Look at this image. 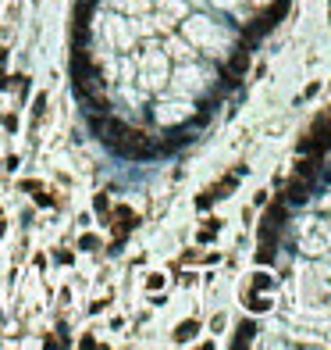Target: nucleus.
Masks as SVG:
<instances>
[{
  "label": "nucleus",
  "mask_w": 331,
  "mask_h": 350,
  "mask_svg": "<svg viewBox=\"0 0 331 350\" xmlns=\"http://www.w3.org/2000/svg\"><path fill=\"white\" fill-rule=\"evenodd\" d=\"M228 68L239 75V79H246V72H250V50H242V47H239V50L228 57Z\"/></svg>",
  "instance_id": "6e6552de"
},
{
  "label": "nucleus",
  "mask_w": 331,
  "mask_h": 350,
  "mask_svg": "<svg viewBox=\"0 0 331 350\" xmlns=\"http://www.w3.org/2000/svg\"><path fill=\"white\" fill-rule=\"evenodd\" d=\"M288 4H292V0H271V4L264 8V15H267V18H271V22L278 25V22H281V18L288 15Z\"/></svg>",
  "instance_id": "9b49d317"
},
{
  "label": "nucleus",
  "mask_w": 331,
  "mask_h": 350,
  "mask_svg": "<svg viewBox=\"0 0 331 350\" xmlns=\"http://www.w3.org/2000/svg\"><path fill=\"white\" fill-rule=\"evenodd\" d=\"M327 150H331V122H327V114H320V118H313V125L299 136L296 154H310V158H320L324 161Z\"/></svg>",
  "instance_id": "f257e3e1"
},
{
  "label": "nucleus",
  "mask_w": 331,
  "mask_h": 350,
  "mask_svg": "<svg viewBox=\"0 0 331 350\" xmlns=\"http://www.w3.org/2000/svg\"><path fill=\"white\" fill-rule=\"evenodd\" d=\"M15 90H18V100L29 97V75H15Z\"/></svg>",
  "instance_id": "aec40b11"
},
{
  "label": "nucleus",
  "mask_w": 331,
  "mask_h": 350,
  "mask_svg": "<svg viewBox=\"0 0 331 350\" xmlns=\"http://www.w3.org/2000/svg\"><path fill=\"white\" fill-rule=\"evenodd\" d=\"M253 204H257V207H264V204H267V189H260V193H257V197H253Z\"/></svg>",
  "instance_id": "c85d7f7f"
},
{
  "label": "nucleus",
  "mask_w": 331,
  "mask_h": 350,
  "mask_svg": "<svg viewBox=\"0 0 331 350\" xmlns=\"http://www.w3.org/2000/svg\"><path fill=\"white\" fill-rule=\"evenodd\" d=\"M217 232H221V218H206V225L196 232V240L206 247V243H214V240H217Z\"/></svg>",
  "instance_id": "9d476101"
},
{
  "label": "nucleus",
  "mask_w": 331,
  "mask_h": 350,
  "mask_svg": "<svg viewBox=\"0 0 331 350\" xmlns=\"http://www.w3.org/2000/svg\"><path fill=\"white\" fill-rule=\"evenodd\" d=\"M327 15H331V0H327Z\"/></svg>",
  "instance_id": "7c9ffc66"
},
{
  "label": "nucleus",
  "mask_w": 331,
  "mask_h": 350,
  "mask_svg": "<svg viewBox=\"0 0 331 350\" xmlns=\"http://www.w3.org/2000/svg\"><path fill=\"white\" fill-rule=\"evenodd\" d=\"M274 257H278V250H274V243H260V250H257V264H274Z\"/></svg>",
  "instance_id": "dca6fc26"
},
{
  "label": "nucleus",
  "mask_w": 331,
  "mask_h": 350,
  "mask_svg": "<svg viewBox=\"0 0 331 350\" xmlns=\"http://www.w3.org/2000/svg\"><path fill=\"white\" fill-rule=\"evenodd\" d=\"M93 207H96V215L107 222L111 218V200H107V193H96V197H93Z\"/></svg>",
  "instance_id": "a211bd4d"
},
{
  "label": "nucleus",
  "mask_w": 331,
  "mask_h": 350,
  "mask_svg": "<svg viewBox=\"0 0 331 350\" xmlns=\"http://www.w3.org/2000/svg\"><path fill=\"white\" fill-rule=\"evenodd\" d=\"M107 225L114 229V236H118V240H129V232L139 225V215H136L129 204H118V207H111V218H107Z\"/></svg>",
  "instance_id": "f03ea898"
},
{
  "label": "nucleus",
  "mask_w": 331,
  "mask_h": 350,
  "mask_svg": "<svg viewBox=\"0 0 331 350\" xmlns=\"http://www.w3.org/2000/svg\"><path fill=\"white\" fill-rule=\"evenodd\" d=\"M317 93H320V83H310V86L303 90V97H299V100H313Z\"/></svg>",
  "instance_id": "5701e85b"
},
{
  "label": "nucleus",
  "mask_w": 331,
  "mask_h": 350,
  "mask_svg": "<svg viewBox=\"0 0 331 350\" xmlns=\"http://www.w3.org/2000/svg\"><path fill=\"white\" fill-rule=\"evenodd\" d=\"M103 243H100V236H96V232H82V236H78V250H86V254H96Z\"/></svg>",
  "instance_id": "ddd939ff"
},
{
  "label": "nucleus",
  "mask_w": 331,
  "mask_h": 350,
  "mask_svg": "<svg viewBox=\"0 0 331 350\" xmlns=\"http://www.w3.org/2000/svg\"><path fill=\"white\" fill-rule=\"evenodd\" d=\"M107 304H111V297H103V300H93V304H89V311H93V315H100V311H103Z\"/></svg>",
  "instance_id": "bb28decb"
},
{
  "label": "nucleus",
  "mask_w": 331,
  "mask_h": 350,
  "mask_svg": "<svg viewBox=\"0 0 331 350\" xmlns=\"http://www.w3.org/2000/svg\"><path fill=\"white\" fill-rule=\"evenodd\" d=\"M264 222L281 229V225L288 222V200H285V197H274V204H267V215H264Z\"/></svg>",
  "instance_id": "20e7f679"
},
{
  "label": "nucleus",
  "mask_w": 331,
  "mask_h": 350,
  "mask_svg": "<svg viewBox=\"0 0 331 350\" xmlns=\"http://www.w3.org/2000/svg\"><path fill=\"white\" fill-rule=\"evenodd\" d=\"M32 200H36L39 207H54V204H57V197H54V193H50L47 186H39V189L32 193Z\"/></svg>",
  "instance_id": "f3484780"
},
{
  "label": "nucleus",
  "mask_w": 331,
  "mask_h": 350,
  "mask_svg": "<svg viewBox=\"0 0 331 350\" xmlns=\"http://www.w3.org/2000/svg\"><path fill=\"white\" fill-rule=\"evenodd\" d=\"M54 257H57V264H71V261H75V254H71V250H57Z\"/></svg>",
  "instance_id": "a878e982"
},
{
  "label": "nucleus",
  "mask_w": 331,
  "mask_h": 350,
  "mask_svg": "<svg viewBox=\"0 0 331 350\" xmlns=\"http://www.w3.org/2000/svg\"><path fill=\"white\" fill-rule=\"evenodd\" d=\"M199 329H203V325H199V318H189V322H182V325L175 329V336H171V339H175V343H192V339L199 336Z\"/></svg>",
  "instance_id": "423d86ee"
},
{
  "label": "nucleus",
  "mask_w": 331,
  "mask_h": 350,
  "mask_svg": "<svg viewBox=\"0 0 331 350\" xmlns=\"http://www.w3.org/2000/svg\"><path fill=\"white\" fill-rule=\"evenodd\" d=\"M239 179H242V175H239V172L232 168L228 175H221V179L214 182V193H217V200H225V197H232V193L239 189Z\"/></svg>",
  "instance_id": "39448f33"
},
{
  "label": "nucleus",
  "mask_w": 331,
  "mask_h": 350,
  "mask_svg": "<svg viewBox=\"0 0 331 350\" xmlns=\"http://www.w3.org/2000/svg\"><path fill=\"white\" fill-rule=\"evenodd\" d=\"M39 186H43V182H36V179H22V189H25V193H36Z\"/></svg>",
  "instance_id": "cd10ccee"
},
{
  "label": "nucleus",
  "mask_w": 331,
  "mask_h": 350,
  "mask_svg": "<svg viewBox=\"0 0 331 350\" xmlns=\"http://www.w3.org/2000/svg\"><path fill=\"white\" fill-rule=\"evenodd\" d=\"M192 261H199V254H196V250H185V254L178 257V264H175V268H182V264H192Z\"/></svg>",
  "instance_id": "b1692460"
},
{
  "label": "nucleus",
  "mask_w": 331,
  "mask_h": 350,
  "mask_svg": "<svg viewBox=\"0 0 331 350\" xmlns=\"http://www.w3.org/2000/svg\"><path fill=\"white\" fill-rule=\"evenodd\" d=\"M164 286V275H160V271H150V275H146V290H160Z\"/></svg>",
  "instance_id": "412c9836"
},
{
  "label": "nucleus",
  "mask_w": 331,
  "mask_h": 350,
  "mask_svg": "<svg viewBox=\"0 0 331 350\" xmlns=\"http://www.w3.org/2000/svg\"><path fill=\"white\" fill-rule=\"evenodd\" d=\"M0 122H4L8 132H18V114H8V118H0Z\"/></svg>",
  "instance_id": "393cba45"
},
{
  "label": "nucleus",
  "mask_w": 331,
  "mask_h": 350,
  "mask_svg": "<svg viewBox=\"0 0 331 350\" xmlns=\"http://www.w3.org/2000/svg\"><path fill=\"white\" fill-rule=\"evenodd\" d=\"M196 111H210L214 114V97H199L196 100Z\"/></svg>",
  "instance_id": "4be33fe9"
},
{
  "label": "nucleus",
  "mask_w": 331,
  "mask_h": 350,
  "mask_svg": "<svg viewBox=\"0 0 331 350\" xmlns=\"http://www.w3.org/2000/svg\"><path fill=\"white\" fill-rule=\"evenodd\" d=\"M214 200H217V193H214V186H210V189H203L199 197H196V207H199V211H210Z\"/></svg>",
  "instance_id": "6ab92c4d"
},
{
  "label": "nucleus",
  "mask_w": 331,
  "mask_h": 350,
  "mask_svg": "<svg viewBox=\"0 0 331 350\" xmlns=\"http://www.w3.org/2000/svg\"><path fill=\"white\" fill-rule=\"evenodd\" d=\"M253 336H257V322H253V318H246V322L235 329V339H232V346H246V343H253Z\"/></svg>",
  "instance_id": "1a4fd4ad"
},
{
  "label": "nucleus",
  "mask_w": 331,
  "mask_h": 350,
  "mask_svg": "<svg viewBox=\"0 0 331 350\" xmlns=\"http://www.w3.org/2000/svg\"><path fill=\"white\" fill-rule=\"evenodd\" d=\"M246 307H250V311H253V315H267V311H271L274 304H271L267 297H260L257 290H246Z\"/></svg>",
  "instance_id": "0eeeda50"
},
{
  "label": "nucleus",
  "mask_w": 331,
  "mask_h": 350,
  "mask_svg": "<svg viewBox=\"0 0 331 350\" xmlns=\"http://www.w3.org/2000/svg\"><path fill=\"white\" fill-rule=\"evenodd\" d=\"M281 197L288 200V207H292V204H306V200L313 197V179H306V175H296L292 182L285 186V193H281Z\"/></svg>",
  "instance_id": "7ed1b4c3"
},
{
  "label": "nucleus",
  "mask_w": 331,
  "mask_h": 350,
  "mask_svg": "<svg viewBox=\"0 0 331 350\" xmlns=\"http://www.w3.org/2000/svg\"><path fill=\"white\" fill-rule=\"evenodd\" d=\"M43 114H47V93H36V100H32V129L39 125Z\"/></svg>",
  "instance_id": "2eb2a0df"
},
{
  "label": "nucleus",
  "mask_w": 331,
  "mask_h": 350,
  "mask_svg": "<svg viewBox=\"0 0 331 350\" xmlns=\"http://www.w3.org/2000/svg\"><path fill=\"white\" fill-rule=\"evenodd\" d=\"M250 279H253V283H250V290H257V293H267V290L274 286V275H271V271H253Z\"/></svg>",
  "instance_id": "f8f14e48"
},
{
  "label": "nucleus",
  "mask_w": 331,
  "mask_h": 350,
  "mask_svg": "<svg viewBox=\"0 0 331 350\" xmlns=\"http://www.w3.org/2000/svg\"><path fill=\"white\" fill-rule=\"evenodd\" d=\"M217 79H221L228 90H239V83H242V79H239V75H235L228 64H217Z\"/></svg>",
  "instance_id": "4468645a"
},
{
  "label": "nucleus",
  "mask_w": 331,
  "mask_h": 350,
  "mask_svg": "<svg viewBox=\"0 0 331 350\" xmlns=\"http://www.w3.org/2000/svg\"><path fill=\"white\" fill-rule=\"evenodd\" d=\"M8 68V47H0V72Z\"/></svg>",
  "instance_id": "c756f323"
}]
</instances>
